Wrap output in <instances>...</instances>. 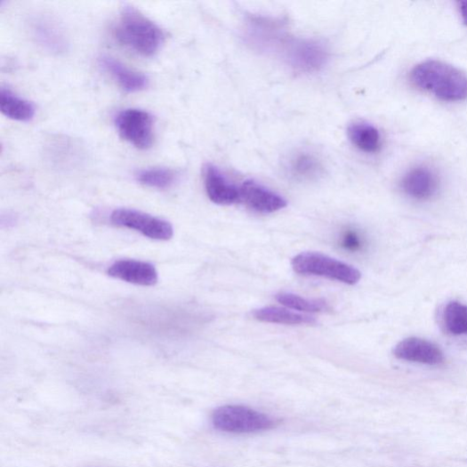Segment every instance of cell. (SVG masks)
<instances>
[{"label":"cell","instance_id":"cell-4","mask_svg":"<svg viewBox=\"0 0 467 467\" xmlns=\"http://www.w3.org/2000/svg\"><path fill=\"white\" fill-rule=\"evenodd\" d=\"M295 272L306 276H318L334 279L348 285L360 281L362 273L354 267L317 253H303L292 262Z\"/></svg>","mask_w":467,"mask_h":467},{"label":"cell","instance_id":"cell-21","mask_svg":"<svg viewBox=\"0 0 467 467\" xmlns=\"http://www.w3.org/2000/svg\"><path fill=\"white\" fill-rule=\"evenodd\" d=\"M276 300L283 306L298 311L316 313L329 310L325 301L309 300L293 294H278L276 295Z\"/></svg>","mask_w":467,"mask_h":467},{"label":"cell","instance_id":"cell-8","mask_svg":"<svg viewBox=\"0 0 467 467\" xmlns=\"http://www.w3.org/2000/svg\"><path fill=\"white\" fill-rule=\"evenodd\" d=\"M395 357L412 363L439 366L445 356L441 349L433 342L420 338H408L395 346Z\"/></svg>","mask_w":467,"mask_h":467},{"label":"cell","instance_id":"cell-1","mask_svg":"<svg viewBox=\"0 0 467 467\" xmlns=\"http://www.w3.org/2000/svg\"><path fill=\"white\" fill-rule=\"evenodd\" d=\"M412 82L420 89L445 101L467 99V76L440 60H430L414 68Z\"/></svg>","mask_w":467,"mask_h":467},{"label":"cell","instance_id":"cell-7","mask_svg":"<svg viewBox=\"0 0 467 467\" xmlns=\"http://www.w3.org/2000/svg\"><path fill=\"white\" fill-rule=\"evenodd\" d=\"M286 60L301 73H315L326 66L328 52L318 42L303 40L292 44L286 51Z\"/></svg>","mask_w":467,"mask_h":467},{"label":"cell","instance_id":"cell-15","mask_svg":"<svg viewBox=\"0 0 467 467\" xmlns=\"http://www.w3.org/2000/svg\"><path fill=\"white\" fill-rule=\"evenodd\" d=\"M254 317L262 322L284 326H314L317 323L313 317L278 307H265L256 310L254 312Z\"/></svg>","mask_w":467,"mask_h":467},{"label":"cell","instance_id":"cell-16","mask_svg":"<svg viewBox=\"0 0 467 467\" xmlns=\"http://www.w3.org/2000/svg\"><path fill=\"white\" fill-rule=\"evenodd\" d=\"M348 136L353 145L367 154L377 153L382 147V137L376 127L368 123H354L348 128Z\"/></svg>","mask_w":467,"mask_h":467},{"label":"cell","instance_id":"cell-10","mask_svg":"<svg viewBox=\"0 0 467 467\" xmlns=\"http://www.w3.org/2000/svg\"><path fill=\"white\" fill-rule=\"evenodd\" d=\"M239 190L240 202L262 213L277 212L287 205L286 199L280 195L254 181H245L239 187Z\"/></svg>","mask_w":467,"mask_h":467},{"label":"cell","instance_id":"cell-2","mask_svg":"<svg viewBox=\"0 0 467 467\" xmlns=\"http://www.w3.org/2000/svg\"><path fill=\"white\" fill-rule=\"evenodd\" d=\"M114 35L120 44L143 57L155 55L165 40L162 29L133 7L123 10L114 28Z\"/></svg>","mask_w":467,"mask_h":467},{"label":"cell","instance_id":"cell-5","mask_svg":"<svg viewBox=\"0 0 467 467\" xmlns=\"http://www.w3.org/2000/svg\"><path fill=\"white\" fill-rule=\"evenodd\" d=\"M116 126L123 139L134 148L146 150L154 141V118L142 110L127 109L116 117Z\"/></svg>","mask_w":467,"mask_h":467},{"label":"cell","instance_id":"cell-13","mask_svg":"<svg viewBox=\"0 0 467 467\" xmlns=\"http://www.w3.org/2000/svg\"><path fill=\"white\" fill-rule=\"evenodd\" d=\"M100 65L127 93L141 92L147 89L149 85V78L145 75L130 68L110 56L100 58Z\"/></svg>","mask_w":467,"mask_h":467},{"label":"cell","instance_id":"cell-17","mask_svg":"<svg viewBox=\"0 0 467 467\" xmlns=\"http://www.w3.org/2000/svg\"><path fill=\"white\" fill-rule=\"evenodd\" d=\"M0 109L5 117L19 122H28L35 116V107L30 101L4 88L0 91Z\"/></svg>","mask_w":467,"mask_h":467},{"label":"cell","instance_id":"cell-14","mask_svg":"<svg viewBox=\"0 0 467 467\" xmlns=\"http://www.w3.org/2000/svg\"><path fill=\"white\" fill-rule=\"evenodd\" d=\"M34 38L44 49L52 53H62L67 50L68 42L63 31L52 20L41 19L32 26Z\"/></svg>","mask_w":467,"mask_h":467},{"label":"cell","instance_id":"cell-19","mask_svg":"<svg viewBox=\"0 0 467 467\" xmlns=\"http://www.w3.org/2000/svg\"><path fill=\"white\" fill-rule=\"evenodd\" d=\"M136 179L137 181L143 186L157 189H166L175 182L176 173L172 169L156 167L138 171Z\"/></svg>","mask_w":467,"mask_h":467},{"label":"cell","instance_id":"cell-9","mask_svg":"<svg viewBox=\"0 0 467 467\" xmlns=\"http://www.w3.org/2000/svg\"><path fill=\"white\" fill-rule=\"evenodd\" d=\"M204 182L207 197L213 203L230 205L240 202L239 187L232 184L218 166L205 165Z\"/></svg>","mask_w":467,"mask_h":467},{"label":"cell","instance_id":"cell-22","mask_svg":"<svg viewBox=\"0 0 467 467\" xmlns=\"http://www.w3.org/2000/svg\"><path fill=\"white\" fill-rule=\"evenodd\" d=\"M342 245L348 250L356 251L360 249L363 246V241L356 232L347 231L344 233L342 240Z\"/></svg>","mask_w":467,"mask_h":467},{"label":"cell","instance_id":"cell-3","mask_svg":"<svg viewBox=\"0 0 467 467\" xmlns=\"http://www.w3.org/2000/svg\"><path fill=\"white\" fill-rule=\"evenodd\" d=\"M214 428L231 434H253L274 428L277 421L256 410L241 406H225L212 415Z\"/></svg>","mask_w":467,"mask_h":467},{"label":"cell","instance_id":"cell-20","mask_svg":"<svg viewBox=\"0 0 467 467\" xmlns=\"http://www.w3.org/2000/svg\"><path fill=\"white\" fill-rule=\"evenodd\" d=\"M447 331L454 335H467V306L457 302L447 304L444 311Z\"/></svg>","mask_w":467,"mask_h":467},{"label":"cell","instance_id":"cell-12","mask_svg":"<svg viewBox=\"0 0 467 467\" xmlns=\"http://www.w3.org/2000/svg\"><path fill=\"white\" fill-rule=\"evenodd\" d=\"M402 189L409 197L425 200L438 191L439 181L436 173L425 166L411 169L403 178Z\"/></svg>","mask_w":467,"mask_h":467},{"label":"cell","instance_id":"cell-18","mask_svg":"<svg viewBox=\"0 0 467 467\" xmlns=\"http://www.w3.org/2000/svg\"><path fill=\"white\" fill-rule=\"evenodd\" d=\"M287 171L298 181H311L321 174L322 165L314 155L302 152L290 159Z\"/></svg>","mask_w":467,"mask_h":467},{"label":"cell","instance_id":"cell-6","mask_svg":"<svg viewBox=\"0 0 467 467\" xmlns=\"http://www.w3.org/2000/svg\"><path fill=\"white\" fill-rule=\"evenodd\" d=\"M113 224L133 229L157 240H168L173 235L171 224L153 215L133 209L121 208L111 215Z\"/></svg>","mask_w":467,"mask_h":467},{"label":"cell","instance_id":"cell-23","mask_svg":"<svg viewBox=\"0 0 467 467\" xmlns=\"http://www.w3.org/2000/svg\"><path fill=\"white\" fill-rule=\"evenodd\" d=\"M458 4L462 20L463 23L467 26V0H463V2H460Z\"/></svg>","mask_w":467,"mask_h":467},{"label":"cell","instance_id":"cell-11","mask_svg":"<svg viewBox=\"0 0 467 467\" xmlns=\"http://www.w3.org/2000/svg\"><path fill=\"white\" fill-rule=\"evenodd\" d=\"M108 274L140 286H154L158 281V273L152 264L133 260L117 262L108 270Z\"/></svg>","mask_w":467,"mask_h":467}]
</instances>
